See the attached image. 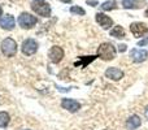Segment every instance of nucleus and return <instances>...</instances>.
Listing matches in <instances>:
<instances>
[{
  "instance_id": "393cba45",
  "label": "nucleus",
  "mask_w": 148,
  "mask_h": 130,
  "mask_svg": "<svg viewBox=\"0 0 148 130\" xmlns=\"http://www.w3.org/2000/svg\"><path fill=\"white\" fill-rule=\"evenodd\" d=\"M144 14H146L147 17H148V8H147V10H146V13H144Z\"/></svg>"
},
{
  "instance_id": "9d476101",
  "label": "nucleus",
  "mask_w": 148,
  "mask_h": 130,
  "mask_svg": "<svg viewBox=\"0 0 148 130\" xmlns=\"http://www.w3.org/2000/svg\"><path fill=\"white\" fill-rule=\"evenodd\" d=\"M61 107L64 108V109L69 111V112H77V111L81 108V104L74 99H62Z\"/></svg>"
},
{
  "instance_id": "0eeeda50",
  "label": "nucleus",
  "mask_w": 148,
  "mask_h": 130,
  "mask_svg": "<svg viewBox=\"0 0 148 130\" xmlns=\"http://www.w3.org/2000/svg\"><path fill=\"white\" fill-rule=\"evenodd\" d=\"M130 30L131 33L134 34V36H136V38H139V36L144 35V34L148 33V28L146 23L143 22H134L130 25Z\"/></svg>"
},
{
  "instance_id": "7ed1b4c3",
  "label": "nucleus",
  "mask_w": 148,
  "mask_h": 130,
  "mask_svg": "<svg viewBox=\"0 0 148 130\" xmlns=\"http://www.w3.org/2000/svg\"><path fill=\"white\" fill-rule=\"evenodd\" d=\"M31 9L35 13H38L42 17H49L51 14V7L49 4L42 1V0H35V1L31 3Z\"/></svg>"
},
{
  "instance_id": "39448f33",
  "label": "nucleus",
  "mask_w": 148,
  "mask_h": 130,
  "mask_svg": "<svg viewBox=\"0 0 148 130\" xmlns=\"http://www.w3.org/2000/svg\"><path fill=\"white\" fill-rule=\"evenodd\" d=\"M21 50H22L23 55H26V56H31V55H34L36 51H38V43H36L33 38H27V39L23 41Z\"/></svg>"
},
{
  "instance_id": "412c9836",
  "label": "nucleus",
  "mask_w": 148,
  "mask_h": 130,
  "mask_svg": "<svg viewBox=\"0 0 148 130\" xmlns=\"http://www.w3.org/2000/svg\"><path fill=\"white\" fill-rule=\"evenodd\" d=\"M148 43V39H144V41H140L138 43V46H144V44H147Z\"/></svg>"
},
{
  "instance_id": "6ab92c4d",
  "label": "nucleus",
  "mask_w": 148,
  "mask_h": 130,
  "mask_svg": "<svg viewBox=\"0 0 148 130\" xmlns=\"http://www.w3.org/2000/svg\"><path fill=\"white\" fill-rule=\"evenodd\" d=\"M118 50H120V52H125L126 51V44H120V46H118Z\"/></svg>"
},
{
  "instance_id": "5701e85b",
  "label": "nucleus",
  "mask_w": 148,
  "mask_h": 130,
  "mask_svg": "<svg viewBox=\"0 0 148 130\" xmlns=\"http://www.w3.org/2000/svg\"><path fill=\"white\" fill-rule=\"evenodd\" d=\"M61 1H62V3H70L72 0H61Z\"/></svg>"
},
{
  "instance_id": "9b49d317",
  "label": "nucleus",
  "mask_w": 148,
  "mask_h": 130,
  "mask_svg": "<svg viewBox=\"0 0 148 130\" xmlns=\"http://www.w3.org/2000/svg\"><path fill=\"white\" fill-rule=\"evenodd\" d=\"M0 26L5 30H12L16 26V20L12 14H5L4 17L0 20Z\"/></svg>"
},
{
  "instance_id": "dca6fc26",
  "label": "nucleus",
  "mask_w": 148,
  "mask_h": 130,
  "mask_svg": "<svg viewBox=\"0 0 148 130\" xmlns=\"http://www.w3.org/2000/svg\"><path fill=\"white\" fill-rule=\"evenodd\" d=\"M117 8V1L116 0H109V1H105L101 4V9L103 10H112Z\"/></svg>"
},
{
  "instance_id": "f8f14e48",
  "label": "nucleus",
  "mask_w": 148,
  "mask_h": 130,
  "mask_svg": "<svg viewBox=\"0 0 148 130\" xmlns=\"http://www.w3.org/2000/svg\"><path fill=\"white\" fill-rule=\"evenodd\" d=\"M96 21L103 29H109L113 25V20L104 13H96Z\"/></svg>"
},
{
  "instance_id": "2eb2a0df",
  "label": "nucleus",
  "mask_w": 148,
  "mask_h": 130,
  "mask_svg": "<svg viewBox=\"0 0 148 130\" xmlns=\"http://www.w3.org/2000/svg\"><path fill=\"white\" fill-rule=\"evenodd\" d=\"M109 34L112 36H114V38H118V39L125 38V30H123L122 26H114V28L110 30Z\"/></svg>"
},
{
  "instance_id": "f3484780",
  "label": "nucleus",
  "mask_w": 148,
  "mask_h": 130,
  "mask_svg": "<svg viewBox=\"0 0 148 130\" xmlns=\"http://www.w3.org/2000/svg\"><path fill=\"white\" fill-rule=\"evenodd\" d=\"M9 115L7 112H0V128H5L9 124Z\"/></svg>"
},
{
  "instance_id": "ddd939ff",
  "label": "nucleus",
  "mask_w": 148,
  "mask_h": 130,
  "mask_svg": "<svg viewBox=\"0 0 148 130\" xmlns=\"http://www.w3.org/2000/svg\"><path fill=\"white\" fill-rule=\"evenodd\" d=\"M140 125H142V120H140V117L136 115H133L127 120V122H126V126H127L129 130H134V129L139 128Z\"/></svg>"
},
{
  "instance_id": "f03ea898",
  "label": "nucleus",
  "mask_w": 148,
  "mask_h": 130,
  "mask_svg": "<svg viewBox=\"0 0 148 130\" xmlns=\"http://www.w3.org/2000/svg\"><path fill=\"white\" fill-rule=\"evenodd\" d=\"M1 52L4 54V56L7 57H13L17 54V43L14 39L12 38H5L1 42Z\"/></svg>"
},
{
  "instance_id": "4468645a",
  "label": "nucleus",
  "mask_w": 148,
  "mask_h": 130,
  "mask_svg": "<svg viewBox=\"0 0 148 130\" xmlns=\"http://www.w3.org/2000/svg\"><path fill=\"white\" fill-rule=\"evenodd\" d=\"M143 3H140L139 0H122V7L126 9H135V8L143 7Z\"/></svg>"
},
{
  "instance_id": "6e6552de",
  "label": "nucleus",
  "mask_w": 148,
  "mask_h": 130,
  "mask_svg": "<svg viewBox=\"0 0 148 130\" xmlns=\"http://www.w3.org/2000/svg\"><path fill=\"white\" fill-rule=\"evenodd\" d=\"M130 57L133 59V61L135 63H142L144 60H147L148 57V52L146 50H138V48H134L130 51Z\"/></svg>"
},
{
  "instance_id": "423d86ee",
  "label": "nucleus",
  "mask_w": 148,
  "mask_h": 130,
  "mask_svg": "<svg viewBox=\"0 0 148 130\" xmlns=\"http://www.w3.org/2000/svg\"><path fill=\"white\" fill-rule=\"evenodd\" d=\"M48 57H49V60H51V63L59 64V63L62 60V57H64V51H62V48H60V47L53 46L51 50H49Z\"/></svg>"
},
{
  "instance_id": "4be33fe9",
  "label": "nucleus",
  "mask_w": 148,
  "mask_h": 130,
  "mask_svg": "<svg viewBox=\"0 0 148 130\" xmlns=\"http://www.w3.org/2000/svg\"><path fill=\"white\" fill-rule=\"evenodd\" d=\"M144 115H146V117L148 118V107L146 108V111H144Z\"/></svg>"
},
{
  "instance_id": "f257e3e1",
  "label": "nucleus",
  "mask_w": 148,
  "mask_h": 130,
  "mask_svg": "<svg viewBox=\"0 0 148 130\" xmlns=\"http://www.w3.org/2000/svg\"><path fill=\"white\" fill-rule=\"evenodd\" d=\"M97 55L101 60L108 61V60H113L116 57V48L113 47L112 43H101L97 48Z\"/></svg>"
},
{
  "instance_id": "aec40b11",
  "label": "nucleus",
  "mask_w": 148,
  "mask_h": 130,
  "mask_svg": "<svg viewBox=\"0 0 148 130\" xmlns=\"http://www.w3.org/2000/svg\"><path fill=\"white\" fill-rule=\"evenodd\" d=\"M87 3H88V4H92V7H96V5H97L96 0H87Z\"/></svg>"
},
{
  "instance_id": "b1692460",
  "label": "nucleus",
  "mask_w": 148,
  "mask_h": 130,
  "mask_svg": "<svg viewBox=\"0 0 148 130\" xmlns=\"http://www.w3.org/2000/svg\"><path fill=\"white\" fill-rule=\"evenodd\" d=\"M1 14H3V9H1V7H0V17H1Z\"/></svg>"
},
{
  "instance_id": "20e7f679",
  "label": "nucleus",
  "mask_w": 148,
  "mask_h": 130,
  "mask_svg": "<svg viewBox=\"0 0 148 130\" xmlns=\"http://www.w3.org/2000/svg\"><path fill=\"white\" fill-rule=\"evenodd\" d=\"M36 22H38V18L35 17V16L30 14V13H21L20 17H18V25L21 26L22 29H31L33 26L36 25Z\"/></svg>"
},
{
  "instance_id": "a211bd4d",
  "label": "nucleus",
  "mask_w": 148,
  "mask_h": 130,
  "mask_svg": "<svg viewBox=\"0 0 148 130\" xmlns=\"http://www.w3.org/2000/svg\"><path fill=\"white\" fill-rule=\"evenodd\" d=\"M70 12H72L73 14H81V16H84V13H86V12H84V9H83V8L75 7V5L70 8Z\"/></svg>"
},
{
  "instance_id": "1a4fd4ad",
  "label": "nucleus",
  "mask_w": 148,
  "mask_h": 130,
  "mask_svg": "<svg viewBox=\"0 0 148 130\" xmlns=\"http://www.w3.org/2000/svg\"><path fill=\"white\" fill-rule=\"evenodd\" d=\"M105 77L112 79V81H120L123 77V72L121 69L116 68V66H112V68H108L105 70Z\"/></svg>"
}]
</instances>
